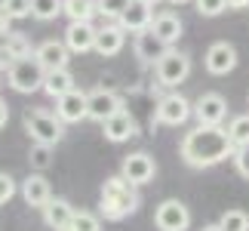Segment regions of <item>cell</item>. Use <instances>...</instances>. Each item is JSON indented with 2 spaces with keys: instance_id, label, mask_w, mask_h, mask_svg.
Returning a JSON list of instances; mask_svg holds the SVG:
<instances>
[{
  "instance_id": "cell-1",
  "label": "cell",
  "mask_w": 249,
  "mask_h": 231,
  "mask_svg": "<svg viewBox=\"0 0 249 231\" xmlns=\"http://www.w3.org/2000/svg\"><path fill=\"white\" fill-rule=\"evenodd\" d=\"M234 142L228 127H203L197 123L194 130L185 133L181 139V160L194 170H209L215 163H222L228 157H234Z\"/></svg>"
},
{
  "instance_id": "cell-2",
  "label": "cell",
  "mask_w": 249,
  "mask_h": 231,
  "mask_svg": "<svg viewBox=\"0 0 249 231\" xmlns=\"http://www.w3.org/2000/svg\"><path fill=\"white\" fill-rule=\"evenodd\" d=\"M142 197H139V188L126 182L123 176H111L108 182L102 185V216L108 219V222H120V219L132 216L139 210Z\"/></svg>"
},
{
  "instance_id": "cell-3",
  "label": "cell",
  "mask_w": 249,
  "mask_h": 231,
  "mask_svg": "<svg viewBox=\"0 0 249 231\" xmlns=\"http://www.w3.org/2000/svg\"><path fill=\"white\" fill-rule=\"evenodd\" d=\"M25 133L31 136V142H40V145H59L62 136H65V120L59 114H50L43 108L37 111H28L25 114Z\"/></svg>"
},
{
  "instance_id": "cell-4",
  "label": "cell",
  "mask_w": 249,
  "mask_h": 231,
  "mask_svg": "<svg viewBox=\"0 0 249 231\" xmlns=\"http://www.w3.org/2000/svg\"><path fill=\"white\" fill-rule=\"evenodd\" d=\"M6 80L16 93L22 96H31L37 90H43V80H46V68L37 62V56H28V59H18L13 68L6 71Z\"/></svg>"
},
{
  "instance_id": "cell-5",
  "label": "cell",
  "mask_w": 249,
  "mask_h": 231,
  "mask_svg": "<svg viewBox=\"0 0 249 231\" xmlns=\"http://www.w3.org/2000/svg\"><path fill=\"white\" fill-rule=\"evenodd\" d=\"M157 83L166 86V90H176L178 83H185L191 77V56L178 53V50H166V56L154 65Z\"/></svg>"
},
{
  "instance_id": "cell-6",
  "label": "cell",
  "mask_w": 249,
  "mask_h": 231,
  "mask_svg": "<svg viewBox=\"0 0 249 231\" xmlns=\"http://www.w3.org/2000/svg\"><path fill=\"white\" fill-rule=\"evenodd\" d=\"M194 114V105H191L181 93H166L160 96L157 108H154V120L163 123V127H181L188 123V117Z\"/></svg>"
},
{
  "instance_id": "cell-7",
  "label": "cell",
  "mask_w": 249,
  "mask_h": 231,
  "mask_svg": "<svg viewBox=\"0 0 249 231\" xmlns=\"http://www.w3.org/2000/svg\"><path fill=\"white\" fill-rule=\"evenodd\" d=\"M154 173H157V163L148 151H136V154H129V157H123V163H120V176L126 182H132L136 188L148 185V182L154 179Z\"/></svg>"
},
{
  "instance_id": "cell-8",
  "label": "cell",
  "mask_w": 249,
  "mask_h": 231,
  "mask_svg": "<svg viewBox=\"0 0 249 231\" xmlns=\"http://www.w3.org/2000/svg\"><path fill=\"white\" fill-rule=\"evenodd\" d=\"M157 231H188L191 228V210L181 200H163L154 213Z\"/></svg>"
},
{
  "instance_id": "cell-9",
  "label": "cell",
  "mask_w": 249,
  "mask_h": 231,
  "mask_svg": "<svg viewBox=\"0 0 249 231\" xmlns=\"http://www.w3.org/2000/svg\"><path fill=\"white\" fill-rule=\"evenodd\" d=\"M194 117L203 127H222V120L228 117V102L222 93H203L194 102Z\"/></svg>"
},
{
  "instance_id": "cell-10",
  "label": "cell",
  "mask_w": 249,
  "mask_h": 231,
  "mask_svg": "<svg viewBox=\"0 0 249 231\" xmlns=\"http://www.w3.org/2000/svg\"><path fill=\"white\" fill-rule=\"evenodd\" d=\"M206 71L213 74V77H225V74H231L237 68V50H234V43H228V40H215L213 46L206 50Z\"/></svg>"
},
{
  "instance_id": "cell-11",
  "label": "cell",
  "mask_w": 249,
  "mask_h": 231,
  "mask_svg": "<svg viewBox=\"0 0 249 231\" xmlns=\"http://www.w3.org/2000/svg\"><path fill=\"white\" fill-rule=\"evenodd\" d=\"M123 111V99L114 90H92L89 93V120L95 123H105V120H111L114 114H120Z\"/></svg>"
},
{
  "instance_id": "cell-12",
  "label": "cell",
  "mask_w": 249,
  "mask_h": 231,
  "mask_svg": "<svg viewBox=\"0 0 249 231\" xmlns=\"http://www.w3.org/2000/svg\"><path fill=\"white\" fill-rule=\"evenodd\" d=\"M95 37H99V28H92V22H68L65 28V46L74 56L95 50Z\"/></svg>"
},
{
  "instance_id": "cell-13",
  "label": "cell",
  "mask_w": 249,
  "mask_h": 231,
  "mask_svg": "<svg viewBox=\"0 0 249 231\" xmlns=\"http://www.w3.org/2000/svg\"><path fill=\"white\" fill-rule=\"evenodd\" d=\"M151 22H154V6L145 3V0H129V6H126V13L120 16V28L126 34H142V31H148Z\"/></svg>"
},
{
  "instance_id": "cell-14",
  "label": "cell",
  "mask_w": 249,
  "mask_h": 231,
  "mask_svg": "<svg viewBox=\"0 0 249 231\" xmlns=\"http://www.w3.org/2000/svg\"><path fill=\"white\" fill-rule=\"evenodd\" d=\"M55 114L65 120V123H80L89 117V93H80L74 90L62 99H55Z\"/></svg>"
},
{
  "instance_id": "cell-15",
  "label": "cell",
  "mask_w": 249,
  "mask_h": 231,
  "mask_svg": "<svg viewBox=\"0 0 249 231\" xmlns=\"http://www.w3.org/2000/svg\"><path fill=\"white\" fill-rule=\"evenodd\" d=\"M132 50H136V59H142L145 65H157V62L166 56V50H172V46H166V43L148 28V31L136 34V40H132Z\"/></svg>"
},
{
  "instance_id": "cell-16",
  "label": "cell",
  "mask_w": 249,
  "mask_h": 231,
  "mask_svg": "<svg viewBox=\"0 0 249 231\" xmlns=\"http://www.w3.org/2000/svg\"><path fill=\"white\" fill-rule=\"evenodd\" d=\"M34 56H37V62H40L46 71H59V68H68L71 50L65 46V40H43L34 50Z\"/></svg>"
},
{
  "instance_id": "cell-17",
  "label": "cell",
  "mask_w": 249,
  "mask_h": 231,
  "mask_svg": "<svg viewBox=\"0 0 249 231\" xmlns=\"http://www.w3.org/2000/svg\"><path fill=\"white\" fill-rule=\"evenodd\" d=\"M102 133H105L108 142H126L132 136H139V123L129 111H120V114H114L111 120L102 123Z\"/></svg>"
},
{
  "instance_id": "cell-18",
  "label": "cell",
  "mask_w": 249,
  "mask_h": 231,
  "mask_svg": "<svg viewBox=\"0 0 249 231\" xmlns=\"http://www.w3.org/2000/svg\"><path fill=\"white\" fill-rule=\"evenodd\" d=\"M123 43H126V31L114 22V25H105L99 28V37H95V53L105 56V59H111V56H117L123 50Z\"/></svg>"
},
{
  "instance_id": "cell-19",
  "label": "cell",
  "mask_w": 249,
  "mask_h": 231,
  "mask_svg": "<svg viewBox=\"0 0 249 231\" xmlns=\"http://www.w3.org/2000/svg\"><path fill=\"white\" fill-rule=\"evenodd\" d=\"M22 197H25V204L28 207H46L53 200V188H50V182H46L40 173H34V176H28L22 182Z\"/></svg>"
},
{
  "instance_id": "cell-20",
  "label": "cell",
  "mask_w": 249,
  "mask_h": 231,
  "mask_svg": "<svg viewBox=\"0 0 249 231\" xmlns=\"http://www.w3.org/2000/svg\"><path fill=\"white\" fill-rule=\"evenodd\" d=\"M74 213H77V210H74L65 197H53L50 204L43 207V222L50 225L53 231H62V228H68V225H71Z\"/></svg>"
},
{
  "instance_id": "cell-21",
  "label": "cell",
  "mask_w": 249,
  "mask_h": 231,
  "mask_svg": "<svg viewBox=\"0 0 249 231\" xmlns=\"http://www.w3.org/2000/svg\"><path fill=\"white\" fill-rule=\"evenodd\" d=\"M151 31H154L160 40H163L166 46H172L181 37V31H185V25H181V19L176 16V13H157L154 16V22H151Z\"/></svg>"
},
{
  "instance_id": "cell-22",
  "label": "cell",
  "mask_w": 249,
  "mask_h": 231,
  "mask_svg": "<svg viewBox=\"0 0 249 231\" xmlns=\"http://www.w3.org/2000/svg\"><path fill=\"white\" fill-rule=\"evenodd\" d=\"M77 80H74L71 68H59V71H46V80H43V93L53 96V99H62V96L74 93L77 86H74Z\"/></svg>"
},
{
  "instance_id": "cell-23",
  "label": "cell",
  "mask_w": 249,
  "mask_h": 231,
  "mask_svg": "<svg viewBox=\"0 0 249 231\" xmlns=\"http://www.w3.org/2000/svg\"><path fill=\"white\" fill-rule=\"evenodd\" d=\"M0 46L13 53L16 62H18V59H28V56H34L31 40H28L25 34H18V31H3V34H0Z\"/></svg>"
},
{
  "instance_id": "cell-24",
  "label": "cell",
  "mask_w": 249,
  "mask_h": 231,
  "mask_svg": "<svg viewBox=\"0 0 249 231\" xmlns=\"http://www.w3.org/2000/svg\"><path fill=\"white\" fill-rule=\"evenodd\" d=\"M62 13L71 22H92L99 9H95V0H62Z\"/></svg>"
},
{
  "instance_id": "cell-25",
  "label": "cell",
  "mask_w": 249,
  "mask_h": 231,
  "mask_svg": "<svg viewBox=\"0 0 249 231\" xmlns=\"http://www.w3.org/2000/svg\"><path fill=\"white\" fill-rule=\"evenodd\" d=\"M228 133H231L234 148L249 145V114H237V117H234L231 123H228Z\"/></svg>"
},
{
  "instance_id": "cell-26",
  "label": "cell",
  "mask_w": 249,
  "mask_h": 231,
  "mask_svg": "<svg viewBox=\"0 0 249 231\" xmlns=\"http://www.w3.org/2000/svg\"><path fill=\"white\" fill-rule=\"evenodd\" d=\"M62 13V0H31V16L40 22H50Z\"/></svg>"
},
{
  "instance_id": "cell-27",
  "label": "cell",
  "mask_w": 249,
  "mask_h": 231,
  "mask_svg": "<svg viewBox=\"0 0 249 231\" xmlns=\"http://www.w3.org/2000/svg\"><path fill=\"white\" fill-rule=\"evenodd\" d=\"M218 225H222V231H249V216L243 210H228V213H222Z\"/></svg>"
},
{
  "instance_id": "cell-28",
  "label": "cell",
  "mask_w": 249,
  "mask_h": 231,
  "mask_svg": "<svg viewBox=\"0 0 249 231\" xmlns=\"http://www.w3.org/2000/svg\"><path fill=\"white\" fill-rule=\"evenodd\" d=\"M28 160H31L34 170H50V163H53V145H40V142H34L31 151H28Z\"/></svg>"
},
{
  "instance_id": "cell-29",
  "label": "cell",
  "mask_w": 249,
  "mask_h": 231,
  "mask_svg": "<svg viewBox=\"0 0 249 231\" xmlns=\"http://www.w3.org/2000/svg\"><path fill=\"white\" fill-rule=\"evenodd\" d=\"M129 0H95V9H99V16L105 19H114V22H120V16L126 13Z\"/></svg>"
},
{
  "instance_id": "cell-30",
  "label": "cell",
  "mask_w": 249,
  "mask_h": 231,
  "mask_svg": "<svg viewBox=\"0 0 249 231\" xmlns=\"http://www.w3.org/2000/svg\"><path fill=\"white\" fill-rule=\"evenodd\" d=\"M71 231H102V222H99V216L95 213H86V210H80V213H74L71 219Z\"/></svg>"
},
{
  "instance_id": "cell-31",
  "label": "cell",
  "mask_w": 249,
  "mask_h": 231,
  "mask_svg": "<svg viewBox=\"0 0 249 231\" xmlns=\"http://www.w3.org/2000/svg\"><path fill=\"white\" fill-rule=\"evenodd\" d=\"M194 6H197L200 16L215 19V16H222L225 9H228V0H194Z\"/></svg>"
},
{
  "instance_id": "cell-32",
  "label": "cell",
  "mask_w": 249,
  "mask_h": 231,
  "mask_svg": "<svg viewBox=\"0 0 249 231\" xmlns=\"http://www.w3.org/2000/svg\"><path fill=\"white\" fill-rule=\"evenodd\" d=\"M9 19H28L31 16V0H0Z\"/></svg>"
},
{
  "instance_id": "cell-33",
  "label": "cell",
  "mask_w": 249,
  "mask_h": 231,
  "mask_svg": "<svg viewBox=\"0 0 249 231\" xmlns=\"http://www.w3.org/2000/svg\"><path fill=\"white\" fill-rule=\"evenodd\" d=\"M13 197H16V179L9 173H0V207L9 204Z\"/></svg>"
},
{
  "instance_id": "cell-34",
  "label": "cell",
  "mask_w": 249,
  "mask_h": 231,
  "mask_svg": "<svg viewBox=\"0 0 249 231\" xmlns=\"http://www.w3.org/2000/svg\"><path fill=\"white\" fill-rule=\"evenodd\" d=\"M234 167H237V173H240L243 179H249V145L234 151Z\"/></svg>"
},
{
  "instance_id": "cell-35",
  "label": "cell",
  "mask_w": 249,
  "mask_h": 231,
  "mask_svg": "<svg viewBox=\"0 0 249 231\" xmlns=\"http://www.w3.org/2000/svg\"><path fill=\"white\" fill-rule=\"evenodd\" d=\"M9 22H13V19H9V13L3 9V3H0V34L9 31Z\"/></svg>"
},
{
  "instance_id": "cell-36",
  "label": "cell",
  "mask_w": 249,
  "mask_h": 231,
  "mask_svg": "<svg viewBox=\"0 0 249 231\" xmlns=\"http://www.w3.org/2000/svg\"><path fill=\"white\" fill-rule=\"evenodd\" d=\"M6 123H9V105H6L3 99H0V130H3Z\"/></svg>"
},
{
  "instance_id": "cell-37",
  "label": "cell",
  "mask_w": 249,
  "mask_h": 231,
  "mask_svg": "<svg viewBox=\"0 0 249 231\" xmlns=\"http://www.w3.org/2000/svg\"><path fill=\"white\" fill-rule=\"evenodd\" d=\"M249 0H228V9H246Z\"/></svg>"
},
{
  "instance_id": "cell-38",
  "label": "cell",
  "mask_w": 249,
  "mask_h": 231,
  "mask_svg": "<svg viewBox=\"0 0 249 231\" xmlns=\"http://www.w3.org/2000/svg\"><path fill=\"white\" fill-rule=\"evenodd\" d=\"M200 231H222V225H218V222H215V225H203Z\"/></svg>"
},
{
  "instance_id": "cell-39",
  "label": "cell",
  "mask_w": 249,
  "mask_h": 231,
  "mask_svg": "<svg viewBox=\"0 0 249 231\" xmlns=\"http://www.w3.org/2000/svg\"><path fill=\"white\" fill-rule=\"evenodd\" d=\"M172 6H181V3H191V0H169Z\"/></svg>"
},
{
  "instance_id": "cell-40",
  "label": "cell",
  "mask_w": 249,
  "mask_h": 231,
  "mask_svg": "<svg viewBox=\"0 0 249 231\" xmlns=\"http://www.w3.org/2000/svg\"><path fill=\"white\" fill-rule=\"evenodd\" d=\"M145 3H151V6H154V3H160V0H145Z\"/></svg>"
}]
</instances>
